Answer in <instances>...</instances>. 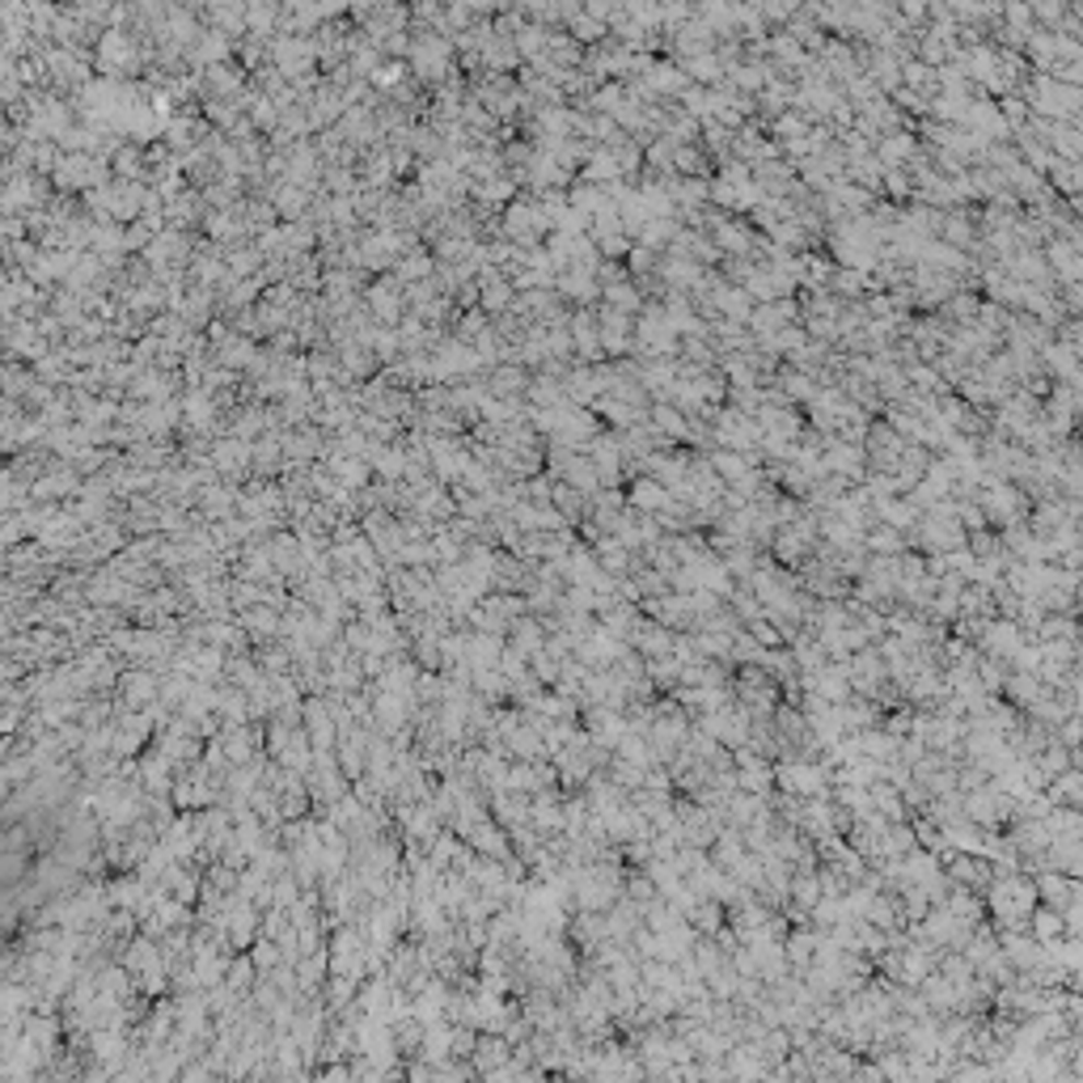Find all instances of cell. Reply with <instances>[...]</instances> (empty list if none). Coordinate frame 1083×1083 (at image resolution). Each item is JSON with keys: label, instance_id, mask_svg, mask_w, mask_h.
<instances>
[{"label": "cell", "instance_id": "cell-1", "mask_svg": "<svg viewBox=\"0 0 1083 1083\" xmlns=\"http://www.w3.org/2000/svg\"><path fill=\"white\" fill-rule=\"evenodd\" d=\"M775 779H779V788H783L788 796H796V800L822 796V792H826V766L788 762V766H779V770H775Z\"/></svg>", "mask_w": 1083, "mask_h": 1083}]
</instances>
